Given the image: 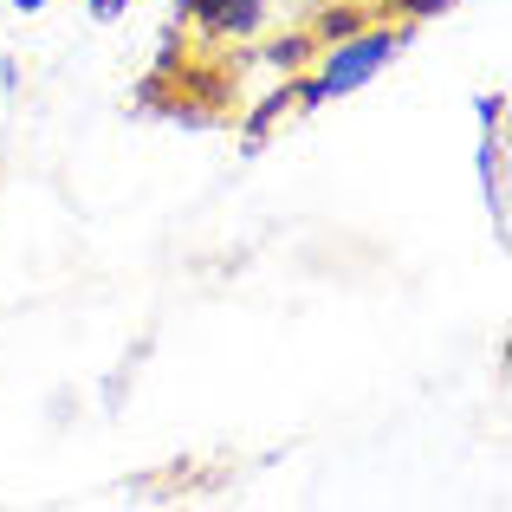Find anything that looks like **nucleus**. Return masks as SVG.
<instances>
[{"instance_id":"nucleus-1","label":"nucleus","mask_w":512,"mask_h":512,"mask_svg":"<svg viewBox=\"0 0 512 512\" xmlns=\"http://www.w3.org/2000/svg\"><path fill=\"white\" fill-rule=\"evenodd\" d=\"M409 39H415L409 20H370V26H357L350 39L318 46L312 65H305V72H292V111H318V104H331V98L363 91L370 78H383L389 65L409 52Z\"/></svg>"},{"instance_id":"nucleus-2","label":"nucleus","mask_w":512,"mask_h":512,"mask_svg":"<svg viewBox=\"0 0 512 512\" xmlns=\"http://www.w3.org/2000/svg\"><path fill=\"white\" fill-rule=\"evenodd\" d=\"M266 13H273V0H175V20H182L188 33L214 39V46H247V39H260Z\"/></svg>"},{"instance_id":"nucleus-3","label":"nucleus","mask_w":512,"mask_h":512,"mask_svg":"<svg viewBox=\"0 0 512 512\" xmlns=\"http://www.w3.org/2000/svg\"><path fill=\"white\" fill-rule=\"evenodd\" d=\"M474 169H480V201L493 214V240H506V143H500V130H480Z\"/></svg>"},{"instance_id":"nucleus-4","label":"nucleus","mask_w":512,"mask_h":512,"mask_svg":"<svg viewBox=\"0 0 512 512\" xmlns=\"http://www.w3.org/2000/svg\"><path fill=\"white\" fill-rule=\"evenodd\" d=\"M363 7H370L376 20H409V26H422V20H435V13H448L454 0H363Z\"/></svg>"},{"instance_id":"nucleus-5","label":"nucleus","mask_w":512,"mask_h":512,"mask_svg":"<svg viewBox=\"0 0 512 512\" xmlns=\"http://www.w3.org/2000/svg\"><path fill=\"white\" fill-rule=\"evenodd\" d=\"M286 111H292V78H286V85H273V91H266V104H260V111H253V117H247V137H253V143H260V137H266V130H273V124H279V117H286Z\"/></svg>"},{"instance_id":"nucleus-6","label":"nucleus","mask_w":512,"mask_h":512,"mask_svg":"<svg viewBox=\"0 0 512 512\" xmlns=\"http://www.w3.org/2000/svg\"><path fill=\"white\" fill-rule=\"evenodd\" d=\"M474 117H480V130H500L506 124V91H474Z\"/></svg>"},{"instance_id":"nucleus-7","label":"nucleus","mask_w":512,"mask_h":512,"mask_svg":"<svg viewBox=\"0 0 512 512\" xmlns=\"http://www.w3.org/2000/svg\"><path fill=\"white\" fill-rule=\"evenodd\" d=\"M130 0H91V20H124Z\"/></svg>"},{"instance_id":"nucleus-8","label":"nucleus","mask_w":512,"mask_h":512,"mask_svg":"<svg viewBox=\"0 0 512 512\" xmlns=\"http://www.w3.org/2000/svg\"><path fill=\"white\" fill-rule=\"evenodd\" d=\"M7 7H13V13H46L52 0H7Z\"/></svg>"},{"instance_id":"nucleus-9","label":"nucleus","mask_w":512,"mask_h":512,"mask_svg":"<svg viewBox=\"0 0 512 512\" xmlns=\"http://www.w3.org/2000/svg\"><path fill=\"white\" fill-rule=\"evenodd\" d=\"M292 7H305V13H312V7H325V0H292Z\"/></svg>"}]
</instances>
